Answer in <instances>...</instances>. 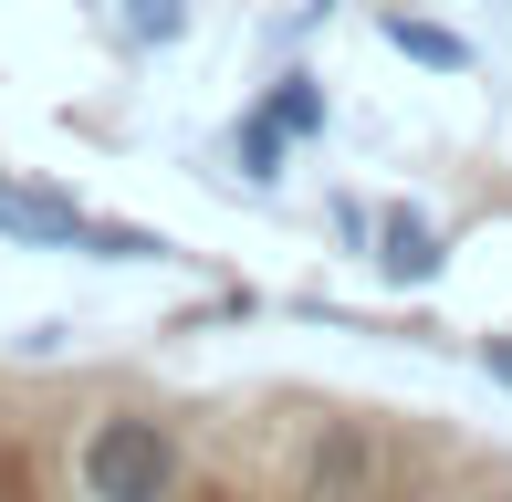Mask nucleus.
Returning a JSON list of instances; mask_svg holds the SVG:
<instances>
[{
    "label": "nucleus",
    "instance_id": "20e7f679",
    "mask_svg": "<svg viewBox=\"0 0 512 502\" xmlns=\"http://www.w3.org/2000/svg\"><path fill=\"white\" fill-rule=\"evenodd\" d=\"M366 262H377L398 293H418V283H439V262H450V251H439L429 210H377V251H366Z\"/></svg>",
    "mask_w": 512,
    "mask_h": 502
},
{
    "label": "nucleus",
    "instance_id": "0eeeda50",
    "mask_svg": "<svg viewBox=\"0 0 512 502\" xmlns=\"http://www.w3.org/2000/svg\"><path fill=\"white\" fill-rule=\"evenodd\" d=\"M262 116L283 126L293 147H304V136H324V84H314V74H283V84L262 95Z\"/></svg>",
    "mask_w": 512,
    "mask_h": 502
},
{
    "label": "nucleus",
    "instance_id": "423d86ee",
    "mask_svg": "<svg viewBox=\"0 0 512 502\" xmlns=\"http://www.w3.org/2000/svg\"><path fill=\"white\" fill-rule=\"evenodd\" d=\"M230 157H241V178H251V189H272V178H283V157H293V136L272 126L262 105H251V116L230 126Z\"/></svg>",
    "mask_w": 512,
    "mask_h": 502
},
{
    "label": "nucleus",
    "instance_id": "1a4fd4ad",
    "mask_svg": "<svg viewBox=\"0 0 512 502\" xmlns=\"http://www.w3.org/2000/svg\"><path fill=\"white\" fill-rule=\"evenodd\" d=\"M126 32H136V42H178V32H189V0H136Z\"/></svg>",
    "mask_w": 512,
    "mask_h": 502
},
{
    "label": "nucleus",
    "instance_id": "6e6552de",
    "mask_svg": "<svg viewBox=\"0 0 512 502\" xmlns=\"http://www.w3.org/2000/svg\"><path fill=\"white\" fill-rule=\"evenodd\" d=\"M84 251H95V262H168V241L136 231V220H95V231H84Z\"/></svg>",
    "mask_w": 512,
    "mask_h": 502
},
{
    "label": "nucleus",
    "instance_id": "9b49d317",
    "mask_svg": "<svg viewBox=\"0 0 512 502\" xmlns=\"http://www.w3.org/2000/svg\"><path fill=\"white\" fill-rule=\"evenodd\" d=\"M304 11H314V21H324V11H335V0H304Z\"/></svg>",
    "mask_w": 512,
    "mask_h": 502
},
{
    "label": "nucleus",
    "instance_id": "7ed1b4c3",
    "mask_svg": "<svg viewBox=\"0 0 512 502\" xmlns=\"http://www.w3.org/2000/svg\"><path fill=\"white\" fill-rule=\"evenodd\" d=\"M0 231H11V241H32V251H84L95 210H84L74 189H0Z\"/></svg>",
    "mask_w": 512,
    "mask_h": 502
},
{
    "label": "nucleus",
    "instance_id": "9d476101",
    "mask_svg": "<svg viewBox=\"0 0 512 502\" xmlns=\"http://www.w3.org/2000/svg\"><path fill=\"white\" fill-rule=\"evenodd\" d=\"M481 367H492V377L512 387V325H502V335H481Z\"/></svg>",
    "mask_w": 512,
    "mask_h": 502
},
{
    "label": "nucleus",
    "instance_id": "f03ea898",
    "mask_svg": "<svg viewBox=\"0 0 512 502\" xmlns=\"http://www.w3.org/2000/svg\"><path fill=\"white\" fill-rule=\"evenodd\" d=\"M304 492L314 502H366L377 492V440H366L356 419H324L314 450H304Z\"/></svg>",
    "mask_w": 512,
    "mask_h": 502
},
{
    "label": "nucleus",
    "instance_id": "39448f33",
    "mask_svg": "<svg viewBox=\"0 0 512 502\" xmlns=\"http://www.w3.org/2000/svg\"><path fill=\"white\" fill-rule=\"evenodd\" d=\"M387 42H398V53L418 63V74H471V63H481L471 42L450 32V21H418V11H387Z\"/></svg>",
    "mask_w": 512,
    "mask_h": 502
},
{
    "label": "nucleus",
    "instance_id": "f8f14e48",
    "mask_svg": "<svg viewBox=\"0 0 512 502\" xmlns=\"http://www.w3.org/2000/svg\"><path fill=\"white\" fill-rule=\"evenodd\" d=\"M0 189H11V178H0Z\"/></svg>",
    "mask_w": 512,
    "mask_h": 502
},
{
    "label": "nucleus",
    "instance_id": "f257e3e1",
    "mask_svg": "<svg viewBox=\"0 0 512 502\" xmlns=\"http://www.w3.org/2000/svg\"><path fill=\"white\" fill-rule=\"evenodd\" d=\"M74 482H84V502H178L189 440L168 419H147V408H105L74 440Z\"/></svg>",
    "mask_w": 512,
    "mask_h": 502
}]
</instances>
